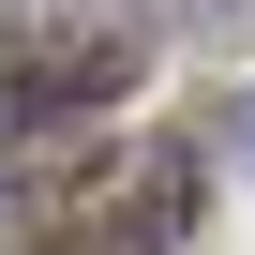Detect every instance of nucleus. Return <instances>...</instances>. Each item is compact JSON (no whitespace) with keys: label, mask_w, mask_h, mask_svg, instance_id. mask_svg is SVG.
Wrapping results in <instances>:
<instances>
[{"label":"nucleus","mask_w":255,"mask_h":255,"mask_svg":"<svg viewBox=\"0 0 255 255\" xmlns=\"http://www.w3.org/2000/svg\"><path fill=\"white\" fill-rule=\"evenodd\" d=\"M135 30H0V135L15 120H105L135 90Z\"/></svg>","instance_id":"1"}]
</instances>
